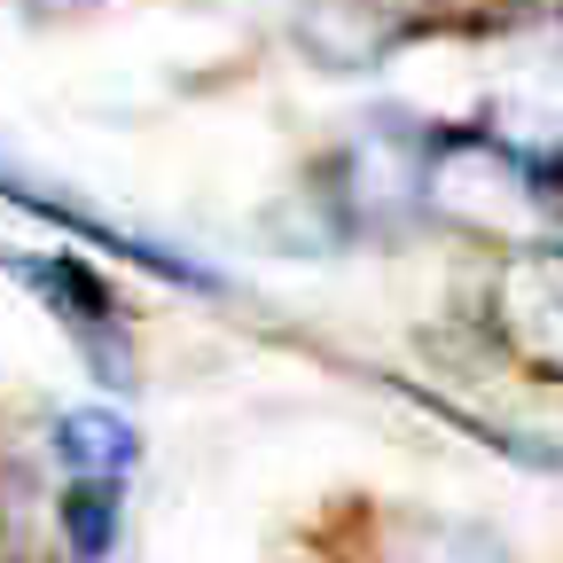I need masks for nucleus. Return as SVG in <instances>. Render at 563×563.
I'll use <instances>...</instances> for the list:
<instances>
[{"label":"nucleus","instance_id":"obj_1","mask_svg":"<svg viewBox=\"0 0 563 563\" xmlns=\"http://www.w3.org/2000/svg\"><path fill=\"white\" fill-rule=\"evenodd\" d=\"M0 266H9L24 290L40 298V306H55V321L79 336V352L110 376V384H125V344H118V306H110V290H102V274L87 266V258H70V251H0Z\"/></svg>","mask_w":563,"mask_h":563},{"label":"nucleus","instance_id":"obj_2","mask_svg":"<svg viewBox=\"0 0 563 563\" xmlns=\"http://www.w3.org/2000/svg\"><path fill=\"white\" fill-rule=\"evenodd\" d=\"M493 313L532 368L563 376V251H517L493 282Z\"/></svg>","mask_w":563,"mask_h":563},{"label":"nucleus","instance_id":"obj_3","mask_svg":"<svg viewBox=\"0 0 563 563\" xmlns=\"http://www.w3.org/2000/svg\"><path fill=\"white\" fill-rule=\"evenodd\" d=\"M55 454L70 477H125L133 470V422L110 407H79L55 422Z\"/></svg>","mask_w":563,"mask_h":563},{"label":"nucleus","instance_id":"obj_4","mask_svg":"<svg viewBox=\"0 0 563 563\" xmlns=\"http://www.w3.org/2000/svg\"><path fill=\"white\" fill-rule=\"evenodd\" d=\"M63 532H70V555L79 563H102L110 540H118V477H70L63 493Z\"/></svg>","mask_w":563,"mask_h":563}]
</instances>
